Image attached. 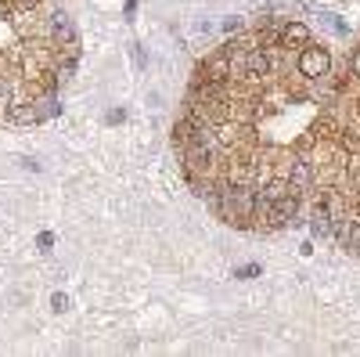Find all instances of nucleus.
I'll use <instances>...</instances> for the list:
<instances>
[{
	"instance_id": "f257e3e1",
	"label": "nucleus",
	"mask_w": 360,
	"mask_h": 357,
	"mask_svg": "<svg viewBox=\"0 0 360 357\" xmlns=\"http://www.w3.org/2000/svg\"><path fill=\"white\" fill-rule=\"evenodd\" d=\"M278 40H281L285 47H303V44L314 40V37H310V29H307L303 22H285V25H278Z\"/></svg>"
},
{
	"instance_id": "f03ea898",
	"label": "nucleus",
	"mask_w": 360,
	"mask_h": 357,
	"mask_svg": "<svg viewBox=\"0 0 360 357\" xmlns=\"http://www.w3.org/2000/svg\"><path fill=\"white\" fill-rule=\"evenodd\" d=\"M259 275H263V267H259V263H249V267H238V271H234V278H242V282L259 278Z\"/></svg>"
},
{
	"instance_id": "7ed1b4c3",
	"label": "nucleus",
	"mask_w": 360,
	"mask_h": 357,
	"mask_svg": "<svg viewBox=\"0 0 360 357\" xmlns=\"http://www.w3.org/2000/svg\"><path fill=\"white\" fill-rule=\"evenodd\" d=\"M51 307H54V311H65V307H69V300H65L62 292H54V296H51Z\"/></svg>"
},
{
	"instance_id": "20e7f679",
	"label": "nucleus",
	"mask_w": 360,
	"mask_h": 357,
	"mask_svg": "<svg viewBox=\"0 0 360 357\" xmlns=\"http://www.w3.org/2000/svg\"><path fill=\"white\" fill-rule=\"evenodd\" d=\"M40 246H44V249H51V246H54V234H51V231H44V234H40Z\"/></svg>"
},
{
	"instance_id": "39448f33",
	"label": "nucleus",
	"mask_w": 360,
	"mask_h": 357,
	"mask_svg": "<svg viewBox=\"0 0 360 357\" xmlns=\"http://www.w3.org/2000/svg\"><path fill=\"white\" fill-rule=\"evenodd\" d=\"M224 29H227V33H238V29H242V22L231 18V22H224Z\"/></svg>"
}]
</instances>
